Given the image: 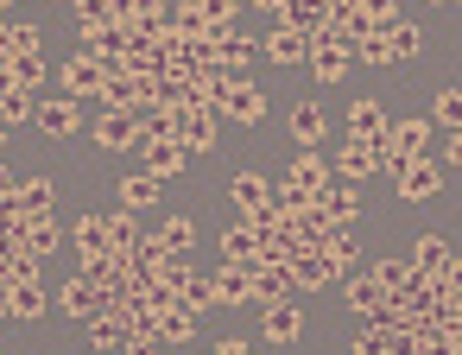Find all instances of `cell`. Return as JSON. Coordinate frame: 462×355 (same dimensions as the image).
<instances>
[{"instance_id": "1", "label": "cell", "mask_w": 462, "mask_h": 355, "mask_svg": "<svg viewBox=\"0 0 462 355\" xmlns=\"http://www.w3.org/2000/svg\"><path fill=\"white\" fill-rule=\"evenodd\" d=\"M266 121V89L254 77H235L222 96V127H260Z\"/></svg>"}, {"instance_id": "2", "label": "cell", "mask_w": 462, "mask_h": 355, "mask_svg": "<svg viewBox=\"0 0 462 355\" xmlns=\"http://www.w3.org/2000/svg\"><path fill=\"white\" fill-rule=\"evenodd\" d=\"M89 134H96V146H102V153H134V146L146 140L134 108H102V121H89Z\"/></svg>"}, {"instance_id": "3", "label": "cell", "mask_w": 462, "mask_h": 355, "mask_svg": "<svg viewBox=\"0 0 462 355\" xmlns=\"http://www.w3.org/2000/svg\"><path fill=\"white\" fill-rule=\"evenodd\" d=\"M310 210H317L323 222H336V229H355V222H361V191L342 184V178H329L323 191H310Z\"/></svg>"}, {"instance_id": "4", "label": "cell", "mask_w": 462, "mask_h": 355, "mask_svg": "<svg viewBox=\"0 0 462 355\" xmlns=\"http://www.w3.org/2000/svg\"><path fill=\"white\" fill-rule=\"evenodd\" d=\"M32 127H39L45 140H70V134H83L89 121H83V108H77L70 96H51V102L32 108Z\"/></svg>"}, {"instance_id": "5", "label": "cell", "mask_w": 462, "mask_h": 355, "mask_svg": "<svg viewBox=\"0 0 462 355\" xmlns=\"http://www.w3.org/2000/svg\"><path fill=\"white\" fill-rule=\"evenodd\" d=\"M393 178H399V197H405V203H430V197L443 191V165H437L430 153H424V159H405Z\"/></svg>"}, {"instance_id": "6", "label": "cell", "mask_w": 462, "mask_h": 355, "mask_svg": "<svg viewBox=\"0 0 462 355\" xmlns=\"http://www.w3.org/2000/svg\"><path fill=\"white\" fill-rule=\"evenodd\" d=\"M51 77L64 83V96H70V102H83V96H102V64H96L89 51H70V58H64Z\"/></svg>"}, {"instance_id": "7", "label": "cell", "mask_w": 462, "mask_h": 355, "mask_svg": "<svg viewBox=\"0 0 462 355\" xmlns=\"http://www.w3.org/2000/svg\"><path fill=\"white\" fill-rule=\"evenodd\" d=\"M260 58V45H254V33H241V26H222V39H216V64L228 70V77H247V64Z\"/></svg>"}, {"instance_id": "8", "label": "cell", "mask_w": 462, "mask_h": 355, "mask_svg": "<svg viewBox=\"0 0 462 355\" xmlns=\"http://www.w3.org/2000/svg\"><path fill=\"white\" fill-rule=\"evenodd\" d=\"M386 108L374 102V96H361V102H348V140H361V146H380L386 140Z\"/></svg>"}, {"instance_id": "9", "label": "cell", "mask_w": 462, "mask_h": 355, "mask_svg": "<svg viewBox=\"0 0 462 355\" xmlns=\"http://www.w3.org/2000/svg\"><path fill=\"white\" fill-rule=\"evenodd\" d=\"M329 178H342V184L380 178V159H374V146H361V140H342V153L329 159Z\"/></svg>"}, {"instance_id": "10", "label": "cell", "mask_w": 462, "mask_h": 355, "mask_svg": "<svg viewBox=\"0 0 462 355\" xmlns=\"http://www.w3.org/2000/svg\"><path fill=\"white\" fill-rule=\"evenodd\" d=\"M140 153H146V165H140V172H146V178H159V184H165V178H178V172L190 165V153H184L178 140H140Z\"/></svg>"}, {"instance_id": "11", "label": "cell", "mask_w": 462, "mask_h": 355, "mask_svg": "<svg viewBox=\"0 0 462 355\" xmlns=\"http://www.w3.org/2000/svg\"><path fill=\"white\" fill-rule=\"evenodd\" d=\"M247 298H260V304L291 298V273H285V266H273V260H254V266H247Z\"/></svg>"}, {"instance_id": "12", "label": "cell", "mask_w": 462, "mask_h": 355, "mask_svg": "<svg viewBox=\"0 0 462 355\" xmlns=\"http://www.w3.org/2000/svg\"><path fill=\"white\" fill-rule=\"evenodd\" d=\"M58 311H64V317H77V323H89V317L102 311V285H89L83 273H77V279H64V285H58Z\"/></svg>"}, {"instance_id": "13", "label": "cell", "mask_w": 462, "mask_h": 355, "mask_svg": "<svg viewBox=\"0 0 462 355\" xmlns=\"http://www.w3.org/2000/svg\"><path fill=\"white\" fill-rule=\"evenodd\" d=\"M260 336H266V342H298V336H304V304H291V298L266 304V317H260Z\"/></svg>"}, {"instance_id": "14", "label": "cell", "mask_w": 462, "mask_h": 355, "mask_svg": "<svg viewBox=\"0 0 462 355\" xmlns=\"http://www.w3.org/2000/svg\"><path fill=\"white\" fill-rule=\"evenodd\" d=\"M304 51H310V33H298V26H273L260 39V58H273V64H304Z\"/></svg>"}, {"instance_id": "15", "label": "cell", "mask_w": 462, "mask_h": 355, "mask_svg": "<svg viewBox=\"0 0 462 355\" xmlns=\"http://www.w3.org/2000/svg\"><path fill=\"white\" fill-rule=\"evenodd\" d=\"M20 222H39V216H58V184L51 178H20Z\"/></svg>"}, {"instance_id": "16", "label": "cell", "mask_w": 462, "mask_h": 355, "mask_svg": "<svg viewBox=\"0 0 462 355\" xmlns=\"http://www.w3.org/2000/svg\"><path fill=\"white\" fill-rule=\"evenodd\" d=\"M152 336H159V342H190V336H197V311H190L184 298H171V304L152 317Z\"/></svg>"}, {"instance_id": "17", "label": "cell", "mask_w": 462, "mask_h": 355, "mask_svg": "<svg viewBox=\"0 0 462 355\" xmlns=\"http://www.w3.org/2000/svg\"><path fill=\"white\" fill-rule=\"evenodd\" d=\"M83 51H89L96 64H115V58L127 51V26H83Z\"/></svg>"}, {"instance_id": "18", "label": "cell", "mask_w": 462, "mask_h": 355, "mask_svg": "<svg viewBox=\"0 0 462 355\" xmlns=\"http://www.w3.org/2000/svg\"><path fill=\"white\" fill-rule=\"evenodd\" d=\"M291 140H298V153H323V108L317 102L291 108Z\"/></svg>"}, {"instance_id": "19", "label": "cell", "mask_w": 462, "mask_h": 355, "mask_svg": "<svg viewBox=\"0 0 462 355\" xmlns=\"http://www.w3.org/2000/svg\"><path fill=\"white\" fill-rule=\"evenodd\" d=\"M386 51H393V64H411V58H424V26H411V20H393V26H386Z\"/></svg>"}, {"instance_id": "20", "label": "cell", "mask_w": 462, "mask_h": 355, "mask_svg": "<svg viewBox=\"0 0 462 355\" xmlns=\"http://www.w3.org/2000/svg\"><path fill=\"white\" fill-rule=\"evenodd\" d=\"M279 178H285V184H298V191H323V184H329V165H323V153H298Z\"/></svg>"}, {"instance_id": "21", "label": "cell", "mask_w": 462, "mask_h": 355, "mask_svg": "<svg viewBox=\"0 0 462 355\" xmlns=\"http://www.w3.org/2000/svg\"><path fill=\"white\" fill-rule=\"evenodd\" d=\"M266 184H273L266 172H235V178H228V203L247 216V210H260V203H266Z\"/></svg>"}, {"instance_id": "22", "label": "cell", "mask_w": 462, "mask_h": 355, "mask_svg": "<svg viewBox=\"0 0 462 355\" xmlns=\"http://www.w3.org/2000/svg\"><path fill=\"white\" fill-rule=\"evenodd\" d=\"M58 241H64V229H58V216H39V222H20V248L26 254H58Z\"/></svg>"}, {"instance_id": "23", "label": "cell", "mask_w": 462, "mask_h": 355, "mask_svg": "<svg viewBox=\"0 0 462 355\" xmlns=\"http://www.w3.org/2000/svg\"><path fill=\"white\" fill-rule=\"evenodd\" d=\"M405 266H411V273H443V266H456V254H449L443 235H418V248H411Z\"/></svg>"}, {"instance_id": "24", "label": "cell", "mask_w": 462, "mask_h": 355, "mask_svg": "<svg viewBox=\"0 0 462 355\" xmlns=\"http://www.w3.org/2000/svg\"><path fill=\"white\" fill-rule=\"evenodd\" d=\"M45 304H51V298H45V285H39V279L7 292V317H14V323H39V317H45Z\"/></svg>"}, {"instance_id": "25", "label": "cell", "mask_w": 462, "mask_h": 355, "mask_svg": "<svg viewBox=\"0 0 462 355\" xmlns=\"http://www.w3.org/2000/svg\"><path fill=\"white\" fill-rule=\"evenodd\" d=\"M45 77H51V64H45V51H20V58L7 64V83H14V89H39ZM7 83H0V89H7Z\"/></svg>"}, {"instance_id": "26", "label": "cell", "mask_w": 462, "mask_h": 355, "mask_svg": "<svg viewBox=\"0 0 462 355\" xmlns=\"http://www.w3.org/2000/svg\"><path fill=\"white\" fill-rule=\"evenodd\" d=\"M348 58L367 64V70H386V64H393V51H386V26H367V33L348 45Z\"/></svg>"}, {"instance_id": "27", "label": "cell", "mask_w": 462, "mask_h": 355, "mask_svg": "<svg viewBox=\"0 0 462 355\" xmlns=\"http://www.w3.org/2000/svg\"><path fill=\"white\" fill-rule=\"evenodd\" d=\"M159 197H165V184H159V178H146V172L121 178V210H134V216H140V210H152Z\"/></svg>"}, {"instance_id": "28", "label": "cell", "mask_w": 462, "mask_h": 355, "mask_svg": "<svg viewBox=\"0 0 462 355\" xmlns=\"http://www.w3.org/2000/svg\"><path fill=\"white\" fill-rule=\"evenodd\" d=\"M70 241H77V254H115L108 248V216H77Z\"/></svg>"}, {"instance_id": "29", "label": "cell", "mask_w": 462, "mask_h": 355, "mask_svg": "<svg viewBox=\"0 0 462 355\" xmlns=\"http://www.w3.org/2000/svg\"><path fill=\"white\" fill-rule=\"evenodd\" d=\"M342 298H348V311H361V317H374L386 292H380V285H374L367 273H348V279H342Z\"/></svg>"}, {"instance_id": "30", "label": "cell", "mask_w": 462, "mask_h": 355, "mask_svg": "<svg viewBox=\"0 0 462 355\" xmlns=\"http://www.w3.org/2000/svg\"><path fill=\"white\" fill-rule=\"evenodd\" d=\"M32 108H39V96H32V89H14V83L0 89V127H7V134H14L20 121H32Z\"/></svg>"}, {"instance_id": "31", "label": "cell", "mask_w": 462, "mask_h": 355, "mask_svg": "<svg viewBox=\"0 0 462 355\" xmlns=\"http://www.w3.org/2000/svg\"><path fill=\"white\" fill-rule=\"evenodd\" d=\"M222 266H254L260 260V248H254V235L247 229H222V254H216Z\"/></svg>"}, {"instance_id": "32", "label": "cell", "mask_w": 462, "mask_h": 355, "mask_svg": "<svg viewBox=\"0 0 462 355\" xmlns=\"http://www.w3.org/2000/svg\"><path fill=\"white\" fill-rule=\"evenodd\" d=\"M216 304H247V266H222L216 260Z\"/></svg>"}, {"instance_id": "33", "label": "cell", "mask_w": 462, "mask_h": 355, "mask_svg": "<svg viewBox=\"0 0 462 355\" xmlns=\"http://www.w3.org/2000/svg\"><path fill=\"white\" fill-rule=\"evenodd\" d=\"M89 342H96V349H115V342H127V323H121V311H115V304H102V311L89 317Z\"/></svg>"}, {"instance_id": "34", "label": "cell", "mask_w": 462, "mask_h": 355, "mask_svg": "<svg viewBox=\"0 0 462 355\" xmlns=\"http://www.w3.org/2000/svg\"><path fill=\"white\" fill-rule=\"evenodd\" d=\"M108 248H115V254H134V248H140V216H134V210H115V216H108Z\"/></svg>"}, {"instance_id": "35", "label": "cell", "mask_w": 462, "mask_h": 355, "mask_svg": "<svg viewBox=\"0 0 462 355\" xmlns=\"http://www.w3.org/2000/svg\"><path fill=\"white\" fill-rule=\"evenodd\" d=\"M152 235L165 241V254H190V241H197V222H190V216H171V222H159Z\"/></svg>"}, {"instance_id": "36", "label": "cell", "mask_w": 462, "mask_h": 355, "mask_svg": "<svg viewBox=\"0 0 462 355\" xmlns=\"http://www.w3.org/2000/svg\"><path fill=\"white\" fill-rule=\"evenodd\" d=\"M190 7H197V20H203V26H216V33H222V26H235L241 0H190Z\"/></svg>"}, {"instance_id": "37", "label": "cell", "mask_w": 462, "mask_h": 355, "mask_svg": "<svg viewBox=\"0 0 462 355\" xmlns=\"http://www.w3.org/2000/svg\"><path fill=\"white\" fill-rule=\"evenodd\" d=\"M367 279H374L380 292H399V285L411 279V266H405V260H374V266H367Z\"/></svg>"}, {"instance_id": "38", "label": "cell", "mask_w": 462, "mask_h": 355, "mask_svg": "<svg viewBox=\"0 0 462 355\" xmlns=\"http://www.w3.org/2000/svg\"><path fill=\"white\" fill-rule=\"evenodd\" d=\"M178 298H184V304H190L197 317H203V311H216V285H209V279H197V273H190V279L178 285Z\"/></svg>"}, {"instance_id": "39", "label": "cell", "mask_w": 462, "mask_h": 355, "mask_svg": "<svg viewBox=\"0 0 462 355\" xmlns=\"http://www.w3.org/2000/svg\"><path fill=\"white\" fill-rule=\"evenodd\" d=\"M77 26H115V0H70Z\"/></svg>"}, {"instance_id": "40", "label": "cell", "mask_w": 462, "mask_h": 355, "mask_svg": "<svg viewBox=\"0 0 462 355\" xmlns=\"http://www.w3.org/2000/svg\"><path fill=\"white\" fill-rule=\"evenodd\" d=\"M430 127H449V134L462 127V96H456V89H443V96H437V108H430Z\"/></svg>"}, {"instance_id": "41", "label": "cell", "mask_w": 462, "mask_h": 355, "mask_svg": "<svg viewBox=\"0 0 462 355\" xmlns=\"http://www.w3.org/2000/svg\"><path fill=\"white\" fill-rule=\"evenodd\" d=\"M355 14H361L367 26H393V20H399V0H355Z\"/></svg>"}, {"instance_id": "42", "label": "cell", "mask_w": 462, "mask_h": 355, "mask_svg": "<svg viewBox=\"0 0 462 355\" xmlns=\"http://www.w3.org/2000/svg\"><path fill=\"white\" fill-rule=\"evenodd\" d=\"M386 342H393V330H374V323H367V330L355 336V355H386Z\"/></svg>"}, {"instance_id": "43", "label": "cell", "mask_w": 462, "mask_h": 355, "mask_svg": "<svg viewBox=\"0 0 462 355\" xmlns=\"http://www.w3.org/2000/svg\"><path fill=\"white\" fill-rule=\"evenodd\" d=\"M0 33H7L14 58H20V51H39V26H0Z\"/></svg>"}, {"instance_id": "44", "label": "cell", "mask_w": 462, "mask_h": 355, "mask_svg": "<svg viewBox=\"0 0 462 355\" xmlns=\"http://www.w3.org/2000/svg\"><path fill=\"white\" fill-rule=\"evenodd\" d=\"M171 0H134V20H165Z\"/></svg>"}, {"instance_id": "45", "label": "cell", "mask_w": 462, "mask_h": 355, "mask_svg": "<svg viewBox=\"0 0 462 355\" xmlns=\"http://www.w3.org/2000/svg\"><path fill=\"white\" fill-rule=\"evenodd\" d=\"M121 355H159V336H127Z\"/></svg>"}, {"instance_id": "46", "label": "cell", "mask_w": 462, "mask_h": 355, "mask_svg": "<svg viewBox=\"0 0 462 355\" xmlns=\"http://www.w3.org/2000/svg\"><path fill=\"white\" fill-rule=\"evenodd\" d=\"M254 7H260V14H266L273 26H285V7H291V0H254Z\"/></svg>"}, {"instance_id": "47", "label": "cell", "mask_w": 462, "mask_h": 355, "mask_svg": "<svg viewBox=\"0 0 462 355\" xmlns=\"http://www.w3.org/2000/svg\"><path fill=\"white\" fill-rule=\"evenodd\" d=\"M209 355H247V342H216Z\"/></svg>"}, {"instance_id": "48", "label": "cell", "mask_w": 462, "mask_h": 355, "mask_svg": "<svg viewBox=\"0 0 462 355\" xmlns=\"http://www.w3.org/2000/svg\"><path fill=\"white\" fill-rule=\"evenodd\" d=\"M7 323H14V317H7V292H0V330H7Z\"/></svg>"}, {"instance_id": "49", "label": "cell", "mask_w": 462, "mask_h": 355, "mask_svg": "<svg viewBox=\"0 0 462 355\" xmlns=\"http://www.w3.org/2000/svg\"><path fill=\"white\" fill-rule=\"evenodd\" d=\"M0 159H7V127H0Z\"/></svg>"}, {"instance_id": "50", "label": "cell", "mask_w": 462, "mask_h": 355, "mask_svg": "<svg viewBox=\"0 0 462 355\" xmlns=\"http://www.w3.org/2000/svg\"><path fill=\"white\" fill-rule=\"evenodd\" d=\"M424 7H449V0H424Z\"/></svg>"}, {"instance_id": "51", "label": "cell", "mask_w": 462, "mask_h": 355, "mask_svg": "<svg viewBox=\"0 0 462 355\" xmlns=\"http://www.w3.org/2000/svg\"><path fill=\"white\" fill-rule=\"evenodd\" d=\"M7 7H14V0H0V14H7Z\"/></svg>"}, {"instance_id": "52", "label": "cell", "mask_w": 462, "mask_h": 355, "mask_svg": "<svg viewBox=\"0 0 462 355\" xmlns=\"http://www.w3.org/2000/svg\"><path fill=\"white\" fill-rule=\"evenodd\" d=\"M51 7H64V0H51Z\"/></svg>"}, {"instance_id": "53", "label": "cell", "mask_w": 462, "mask_h": 355, "mask_svg": "<svg viewBox=\"0 0 462 355\" xmlns=\"http://www.w3.org/2000/svg\"><path fill=\"white\" fill-rule=\"evenodd\" d=\"M14 7H20V0H14Z\"/></svg>"}]
</instances>
